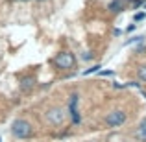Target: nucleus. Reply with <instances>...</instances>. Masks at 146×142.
Masks as SVG:
<instances>
[{
  "label": "nucleus",
  "instance_id": "14",
  "mask_svg": "<svg viewBox=\"0 0 146 142\" xmlns=\"http://www.w3.org/2000/svg\"><path fill=\"white\" fill-rule=\"evenodd\" d=\"M146 0H133V7H139L141 4H144Z\"/></svg>",
  "mask_w": 146,
  "mask_h": 142
},
{
  "label": "nucleus",
  "instance_id": "18",
  "mask_svg": "<svg viewBox=\"0 0 146 142\" xmlns=\"http://www.w3.org/2000/svg\"><path fill=\"white\" fill-rule=\"evenodd\" d=\"M144 9H146V6H144Z\"/></svg>",
  "mask_w": 146,
  "mask_h": 142
},
{
  "label": "nucleus",
  "instance_id": "15",
  "mask_svg": "<svg viewBox=\"0 0 146 142\" xmlns=\"http://www.w3.org/2000/svg\"><path fill=\"white\" fill-rule=\"evenodd\" d=\"M135 28H137V26H135V24H129V26H128V28H126V32H128V33H131V32H133V30H135Z\"/></svg>",
  "mask_w": 146,
  "mask_h": 142
},
{
  "label": "nucleus",
  "instance_id": "12",
  "mask_svg": "<svg viewBox=\"0 0 146 142\" xmlns=\"http://www.w3.org/2000/svg\"><path fill=\"white\" fill-rule=\"evenodd\" d=\"M133 18H135V22H139V20H144V18H146V13H143V11H139V13H135V17H133Z\"/></svg>",
  "mask_w": 146,
  "mask_h": 142
},
{
  "label": "nucleus",
  "instance_id": "5",
  "mask_svg": "<svg viewBox=\"0 0 146 142\" xmlns=\"http://www.w3.org/2000/svg\"><path fill=\"white\" fill-rule=\"evenodd\" d=\"M78 102H80V96L78 94H70V100H68V113H70V120L74 124H80L82 122V116H80V111H78Z\"/></svg>",
  "mask_w": 146,
  "mask_h": 142
},
{
  "label": "nucleus",
  "instance_id": "13",
  "mask_svg": "<svg viewBox=\"0 0 146 142\" xmlns=\"http://www.w3.org/2000/svg\"><path fill=\"white\" fill-rule=\"evenodd\" d=\"M82 59L83 61H91V59H93V53H91V52H83L82 53Z\"/></svg>",
  "mask_w": 146,
  "mask_h": 142
},
{
  "label": "nucleus",
  "instance_id": "7",
  "mask_svg": "<svg viewBox=\"0 0 146 142\" xmlns=\"http://www.w3.org/2000/svg\"><path fill=\"white\" fill-rule=\"evenodd\" d=\"M135 137H137L141 142H146V118H143V120H141L139 127H137V131H135Z\"/></svg>",
  "mask_w": 146,
  "mask_h": 142
},
{
  "label": "nucleus",
  "instance_id": "1",
  "mask_svg": "<svg viewBox=\"0 0 146 142\" xmlns=\"http://www.w3.org/2000/svg\"><path fill=\"white\" fill-rule=\"evenodd\" d=\"M11 133H13L17 139H30L33 129H32V124H30L28 120L19 118V120H15L13 124H11Z\"/></svg>",
  "mask_w": 146,
  "mask_h": 142
},
{
  "label": "nucleus",
  "instance_id": "4",
  "mask_svg": "<svg viewBox=\"0 0 146 142\" xmlns=\"http://www.w3.org/2000/svg\"><path fill=\"white\" fill-rule=\"evenodd\" d=\"M126 113L124 111H120V109H117V111H111V113H107V116H106V124L109 125V127H120L122 124L126 122Z\"/></svg>",
  "mask_w": 146,
  "mask_h": 142
},
{
  "label": "nucleus",
  "instance_id": "17",
  "mask_svg": "<svg viewBox=\"0 0 146 142\" xmlns=\"http://www.w3.org/2000/svg\"><path fill=\"white\" fill-rule=\"evenodd\" d=\"M143 94H144V98H146V92H144V90H143Z\"/></svg>",
  "mask_w": 146,
  "mask_h": 142
},
{
  "label": "nucleus",
  "instance_id": "3",
  "mask_svg": "<svg viewBox=\"0 0 146 142\" xmlns=\"http://www.w3.org/2000/svg\"><path fill=\"white\" fill-rule=\"evenodd\" d=\"M67 118V113H65L61 107H52V109L46 111V122L50 125H61Z\"/></svg>",
  "mask_w": 146,
  "mask_h": 142
},
{
  "label": "nucleus",
  "instance_id": "9",
  "mask_svg": "<svg viewBox=\"0 0 146 142\" xmlns=\"http://www.w3.org/2000/svg\"><path fill=\"white\" fill-rule=\"evenodd\" d=\"M144 41V37L143 35H135V37H129L128 41H126V46H129V44H133V43H143Z\"/></svg>",
  "mask_w": 146,
  "mask_h": 142
},
{
  "label": "nucleus",
  "instance_id": "16",
  "mask_svg": "<svg viewBox=\"0 0 146 142\" xmlns=\"http://www.w3.org/2000/svg\"><path fill=\"white\" fill-rule=\"evenodd\" d=\"M100 74H102V76H111V74H113V70H102Z\"/></svg>",
  "mask_w": 146,
  "mask_h": 142
},
{
  "label": "nucleus",
  "instance_id": "10",
  "mask_svg": "<svg viewBox=\"0 0 146 142\" xmlns=\"http://www.w3.org/2000/svg\"><path fill=\"white\" fill-rule=\"evenodd\" d=\"M137 76H139L141 81H144V83H146V65L139 67V70H137Z\"/></svg>",
  "mask_w": 146,
  "mask_h": 142
},
{
  "label": "nucleus",
  "instance_id": "8",
  "mask_svg": "<svg viewBox=\"0 0 146 142\" xmlns=\"http://www.w3.org/2000/svg\"><path fill=\"white\" fill-rule=\"evenodd\" d=\"M33 81H35V79H33L32 76H28V78H24V79L21 81V89H22V90H30V89L33 87Z\"/></svg>",
  "mask_w": 146,
  "mask_h": 142
},
{
  "label": "nucleus",
  "instance_id": "11",
  "mask_svg": "<svg viewBox=\"0 0 146 142\" xmlns=\"http://www.w3.org/2000/svg\"><path fill=\"white\" fill-rule=\"evenodd\" d=\"M100 65H94V67H91V68H87L85 72H83V76H89V74H93V72H100Z\"/></svg>",
  "mask_w": 146,
  "mask_h": 142
},
{
  "label": "nucleus",
  "instance_id": "6",
  "mask_svg": "<svg viewBox=\"0 0 146 142\" xmlns=\"http://www.w3.org/2000/svg\"><path fill=\"white\" fill-rule=\"evenodd\" d=\"M126 0H113V2H109V6H107V9L111 11V13H120L122 9L126 7Z\"/></svg>",
  "mask_w": 146,
  "mask_h": 142
},
{
  "label": "nucleus",
  "instance_id": "2",
  "mask_svg": "<svg viewBox=\"0 0 146 142\" xmlns=\"http://www.w3.org/2000/svg\"><path fill=\"white\" fill-rule=\"evenodd\" d=\"M54 63H56L57 68H63V70H67V68H72V67L76 65L74 53H70V52H59L56 57H54Z\"/></svg>",
  "mask_w": 146,
  "mask_h": 142
}]
</instances>
